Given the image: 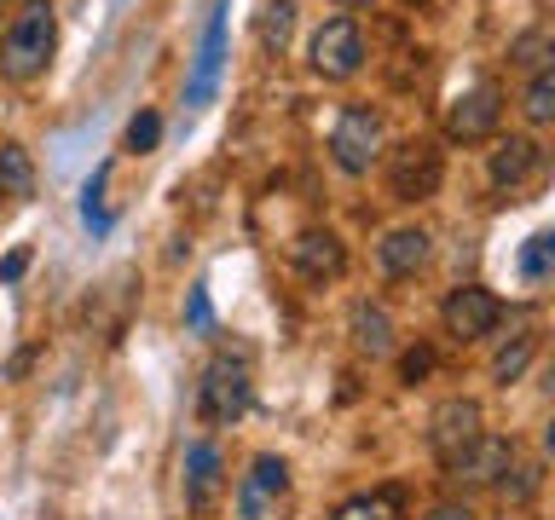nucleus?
<instances>
[{"label":"nucleus","instance_id":"16","mask_svg":"<svg viewBox=\"0 0 555 520\" xmlns=\"http://www.w3.org/2000/svg\"><path fill=\"white\" fill-rule=\"evenodd\" d=\"M353 347H359V353H371V359H388L393 353V318H388V307H376V301H359L353 307Z\"/></svg>","mask_w":555,"mask_h":520},{"label":"nucleus","instance_id":"18","mask_svg":"<svg viewBox=\"0 0 555 520\" xmlns=\"http://www.w3.org/2000/svg\"><path fill=\"white\" fill-rule=\"evenodd\" d=\"M555 277V232H532L520 243V284L527 289H544Z\"/></svg>","mask_w":555,"mask_h":520},{"label":"nucleus","instance_id":"25","mask_svg":"<svg viewBox=\"0 0 555 520\" xmlns=\"http://www.w3.org/2000/svg\"><path fill=\"white\" fill-rule=\"evenodd\" d=\"M185 318H191V329H197V336H208V329H215V312H208V289H203V284L191 289V301H185Z\"/></svg>","mask_w":555,"mask_h":520},{"label":"nucleus","instance_id":"22","mask_svg":"<svg viewBox=\"0 0 555 520\" xmlns=\"http://www.w3.org/2000/svg\"><path fill=\"white\" fill-rule=\"evenodd\" d=\"M509 58H515L520 69H550V58H555V35H550V29L520 35V41L509 47Z\"/></svg>","mask_w":555,"mask_h":520},{"label":"nucleus","instance_id":"14","mask_svg":"<svg viewBox=\"0 0 555 520\" xmlns=\"http://www.w3.org/2000/svg\"><path fill=\"white\" fill-rule=\"evenodd\" d=\"M538 162H544V145L538 139H527V133H509V139H498V151H492V185L498 191H515L520 180H532L538 173Z\"/></svg>","mask_w":555,"mask_h":520},{"label":"nucleus","instance_id":"27","mask_svg":"<svg viewBox=\"0 0 555 520\" xmlns=\"http://www.w3.org/2000/svg\"><path fill=\"white\" fill-rule=\"evenodd\" d=\"M24 266H29V249H12L7 260H0V277L12 284V277H24Z\"/></svg>","mask_w":555,"mask_h":520},{"label":"nucleus","instance_id":"17","mask_svg":"<svg viewBox=\"0 0 555 520\" xmlns=\"http://www.w3.org/2000/svg\"><path fill=\"white\" fill-rule=\"evenodd\" d=\"M330 520H405V492L399 485H376V492L347 497Z\"/></svg>","mask_w":555,"mask_h":520},{"label":"nucleus","instance_id":"12","mask_svg":"<svg viewBox=\"0 0 555 520\" xmlns=\"http://www.w3.org/2000/svg\"><path fill=\"white\" fill-rule=\"evenodd\" d=\"M220 58H225V0L215 6V17H208V29H203L197 64H191V81H185V104H208V99H215Z\"/></svg>","mask_w":555,"mask_h":520},{"label":"nucleus","instance_id":"24","mask_svg":"<svg viewBox=\"0 0 555 520\" xmlns=\"http://www.w3.org/2000/svg\"><path fill=\"white\" fill-rule=\"evenodd\" d=\"M156 139H163V116H156V110H139V116L128 121V151L145 156V151H156Z\"/></svg>","mask_w":555,"mask_h":520},{"label":"nucleus","instance_id":"11","mask_svg":"<svg viewBox=\"0 0 555 520\" xmlns=\"http://www.w3.org/2000/svg\"><path fill=\"white\" fill-rule=\"evenodd\" d=\"M220 492H225V457H220V445L197 440L185 451V503L203 515V509H215Z\"/></svg>","mask_w":555,"mask_h":520},{"label":"nucleus","instance_id":"7","mask_svg":"<svg viewBox=\"0 0 555 520\" xmlns=\"http://www.w3.org/2000/svg\"><path fill=\"white\" fill-rule=\"evenodd\" d=\"M359 64H364V35L353 17H330V24L312 35V69H319L324 81H347V76H359Z\"/></svg>","mask_w":555,"mask_h":520},{"label":"nucleus","instance_id":"9","mask_svg":"<svg viewBox=\"0 0 555 520\" xmlns=\"http://www.w3.org/2000/svg\"><path fill=\"white\" fill-rule=\"evenodd\" d=\"M480 433L486 428H480V405H475V399H446V405L428 416V451L440 463H451L457 451H468Z\"/></svg>","mask_w":555,"mask_h":520},{"label":"nucleus","instance_id":"10","mask_svg":"<svg viewBox=\"0 0 555 520\" xmlns=\"http://www.w3.org/2000/svg\"><path fill=\"white\" fill-rule=\"evenodd\" d=\"M284 492H289V463L272 457V451H260V457L249 463V474H243V485H237V515L243 520H267L272 503Z\"/></svg>","mask_w":555,"mask_h":520},{"label":"nucleus","instance_id":"23","mask_svg":"<svg viewBox=\"0 0 555 520\" xmlns=\"http://www.w3.org/2000/svg\"><path fill=\"white\" fill-rule=\"evenodd\" d=\"M527 116L532 121H550L555 116V64L550 69H532V81H527Z\"/></svg>","mask_w":555,"mask_h":520},{"label":"nucleus","instance_id":"1","mask_svg":"<svg viewBox=\"0 0 555 520\" xmlns=\"http://www.w3.org/2000/svg\"><path fill=\"white\" fill-rule=\"evenodd\" d=\"M52 52H59V12H52V0H24V12L0 35V76L35 81L52 64Z\"/></svg>","mask_w":555,"mask_h":520},{"label":"nucleus","instance_id":"19","mask_svg":"<svg viewBox=\"0 0 555 520\" xmlns=\"http://www.w3.org/2000/svg\"><path fill=\"white\" fill-rule=\"evenodd\" d=\"M0 197H35V162L24 145H0Z\"/></svg>","mask_w":555,"mask_h":520},{"label":"nucleus","instance_id":"4","mask_svg":"<svg viewBox=\"0 0 555 520\" xmlns=\"http://www.w3.org/2000/svg\"><path fill=\"white\" fill-rule=\"evenodd\" d=\"M330 156H336L341 173H371V162L382 156V116L364 110V104H347L330 128Z\"/></svg>","mask_w":555,"mask_h":520},{"label":"nucleus","instance_id":"15","mask_svg":"<svg viewBox=\"0 0 555 520\" xmlns=\"http://www.w3.org/2000/svg\"><path fill=\"white\" fill-rule=\"evenodd\" d=\"M428 249H434V237L423 232V225H399V232L382 237L376 255H382V272H388V277H411L428 260Z\"/></svg>","mask_w":555,"mask_h":520},{"label":"nucleus","instance_id":"20","mask_svg":"<svg viewBox=\"0 0 555 520\" xmlns=\"http://www.w3.org/2000/svg\"><path fill=\"white\" fill-rule=\"evenodd\" d=\"M289 35H295V0H267V12H260V47L284 52Z\"/></svg>","mask_w":555,"mask_h":520},{"label":"nucleus","instance_id":"5","mask_svg":"<svg viewBox=\"0 0 555 520\" xmlns=\"http://www.w3.org/2000/svg\"><path fill=\"white\" fill-rule=\"evenodd\" d=\"M498 121H503V87L498 81H475L468 93H457L446 104V139H457V145L492 139Z\"/></svg>","mask_w":555,"mask_h":520},{"label":"nucleus","instance_id":"3","mask_svg":"<svg viewBox=\"0 0 555 520\" xmlns=\"http://www.w3.org/2000/svg\"><path fill=\"white\" fill-rule=\"evenodd\" d=\"M446 180V162H440V151L428 145V139H405V145H393L388 151V191H393V203H423L434 197Z\"/></svg>","mask_w":555,"mask_h":520},{"label":"nucleus","instance_id":"21","mask_svg":"<svg viewBox=\"0 0 555 520\" xmlns=\"http://www.w3.org/2000/svg\"><path fill=\"white\" fill-rule=\"evenodd\" d=\"M532 353H538V336H515L509 347H503V353L492 359V381H498V388H509V381H520V376H527Z\"/></svg>","mask_w":555,"mask_h":520},{"label":"nucleus","instance_id":"26","mask_svg":"<svg viewBox=\"0 0 555 520\" xmlns=\"http://www.w3.org/2000/svg\"><path fill=\"white\" fill-rule=\"evenodd\" d=\"M428 370H434V353H428V347H411V353L399 359V376H405V381H423Z\"/></svg>","mask_w":555,"mask_h":520},{"label":"nucleus","instance_id":"29","mask_svg":"<svg viewBox=\"0 0 555 520\" xmlns=\"http://www.w3.org/2000/svg\"><path fill=\"white\" fill-rule=\"evenodd\" d=\"M336 6H341V12H353V6H364V0H336Z\"/></svg>","mask_w":555,"mask_h":520},{"label":"nucleus","instance_id":"6","mask_svg":"<svg viewBox=\"0 0 555 520\" xmlns=\"http://www.w3.org/2000/svg\"><path fill=\"white\" fill-rule=\"evenodd\" d=\"M498 318H503V301L492 289H480V284H463V289H451L446 295V307H440V324H446V336L451 341H486L498 329Z\"/></svg>","mask_w":555,"mask_h":520},{"label":"nucleus","instance_id":"13","mask_svg":"<svg viewBox=\"0 0 555 520\" xmlns=\"http://www.w3.org/2000/svg\"><path fill=\"white\" fill-rule=\"evenodd\" d=\"M289 260H295V272H301V277L324 284V277H341L347 249H341V237H336V232H301V237L289 243Z\"/></svg>","mask_w":555,"mask_h":520},{"label":"nucleus","instance_id":"28","mask_svg":"<svg viewBox=\"0 0 555 520\" xmlns=\"http://www.w3.org/2000/svg\"><path fill=\"white\" fill-rule=\"evenodd\" d=\"M428 520H475V515H468V503H434Z\"/></svg>","mask_w":555,"mask_h":520},{"label":"nucleus","instance_id":"2","mask_svg":"<svg viewBox=\"0 0 555 520\" xmlns=\"http://www.w3.org/2000/svg\"><path fill=\"white\" fill-rule=\"evenodd\" d=\"M243 411H249V364L232 353H215L197 381V416L208 428H232Z\"/></svg>","mask_w":555,"mask_h":520},{"label":"nucleus","instance_id":"8","mask_svg":"<svg viewBox=\"0 0 555 520\" xmlns=\"http://www.w3.org/2000/svg\"><path fill=\"white\" fill-rule=\"evenodd\" d=\"M509 468H515V440H503V433H480L475 445L457 451V457L446 463V474L457 485H498V480H509Z\"/></svg>","mask_w":555,"mask_h":520}]
</instances>
